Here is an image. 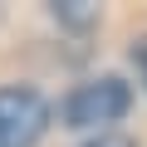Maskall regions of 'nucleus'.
<instances>
[{"mask_svg":"<svg viewBox=\"0 0 147 147\" xmlns=\"http://www.w3.org/2000/svg\"><path fill=\"white\" fill-rule=\"evenodd\" d=\"M127 108H132V88L108 74V79L79 84L64 98L59 118H64V127H98V132H108V123H123Z\"/></svg>","mask_w":147,"mask_h":147,"instance_id":"f257e3e1","label":"nucleus"},{"mask_svg":"<svg viewBox=\"0 0 147 147\" xmlns=\"http://www.w3.org/2000/svg\"><path fill=\"white\" fill-rule=\"evenodd\" d=\"M49 132V103L34 88H0V147H34Z\"/></svg>","mask_w":147,"mask_h":147,"instance_id":"f03ea898","label":"nucleus"},{"mask_svg":"<svg viewBox=\"0 0 147 147\" xmlns=\"http://www.w3.org/2000/svg\"><path fill=\"white\" fill-rule=\"evenodd\" d=\"M54 20L69 25V30H88L98 20V5H88V0H59V5H54Z\"/></svg>","mask_w":147,"mask_h":147,"instance_id":"7ed1b4c3","label":"nucleus"},{"mask_svg":"<svg viewBox=\"0 0 147 147\" xmlns=\"http://www.w3.org/2000/svg\"><path fill=\"white\" fill-rule=\"evenodd\" d=\"M84 147H137L132 137H123V132H98L93 142H84Z\"/></svg>","mask_w":147,"mask_h":147,"instance_id":"20e7f679","label":"nucleus"},{"mask_svg":"<svg viewBox=\"0 0 147 147\" xmlns=\"http://www.w3.org/2000/svg\"><path fill=\"white\" fill-rule=\"evenodd\" d=\"M132 64H137V74H142V84H147V34L132 44Z\"/></svg>","mask_w":147,"mask_h":147,"instance_id":"39448f33","label":"nucleus"}]
</instances>
